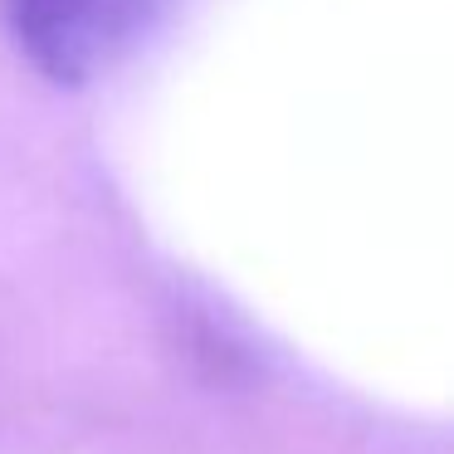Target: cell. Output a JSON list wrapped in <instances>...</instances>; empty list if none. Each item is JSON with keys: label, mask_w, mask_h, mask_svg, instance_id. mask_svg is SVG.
<instances>
[{"label": "cell", "mask_w": 454, "mask_h": 454, "mask_svg": "<svg viewBox=\"0 0 454 454\" xmlns=\"http://www.w3.org/2000/svg\"><path fill=\"white\" fill-rule=\"evenodd\" d=\"M167 0H5L20 50L54 83H83L108 69Z\"/></svg>", "instance_id": "cell-1"}]
</instances>
